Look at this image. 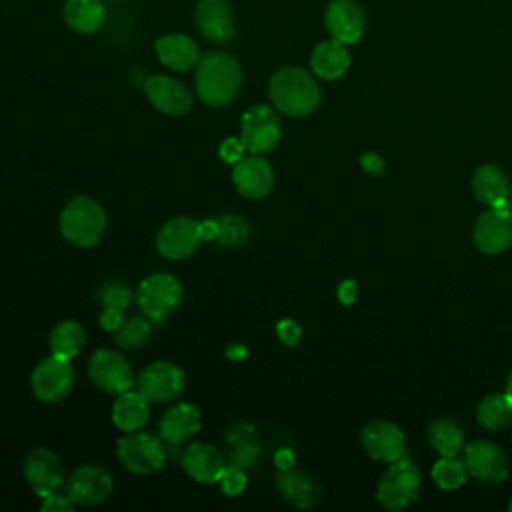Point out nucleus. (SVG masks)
Listing matches in <instances>:
<instances>
[{
  "instance_id": "obj_10",
  "label": "nucleus",
  "mask_w": 512,
  "mask_h": 512,
  "mask_svg": "<svg viewBox=\"0 0 512 512\" xmlns=\"http://www.w3.org/2000/svg\"><path fill=\"white\" fill-rule=\"evenodd\" d=\"M30 386L40 402L56 404L64 400L74 386V370L70 366V360L54 354L44 358L36 364L30 376Z\"/></svg>"
},
{
  "instance_id": "obj_24",
  "label": "nucleus",
  "mask_w": 512,
  "mask_h": 512,
  "mask_svg": "<svg viewBox=\"0 0 512 512\" xmlns=\"http://www.w3.org/2000/svg\"><path fill=\"white\" fill-rule=\"evenodd\" d=\"M226 442V464L248 470L260 458V440L258 432L248 422H238L230 426L224 434Z\"/></svg>"
},
{
  "instance_id": "obj_35",
  "label": "nucleus",
  "mask_w": 512,
  "mask_h": 512,
  "mask_svg": "<svg viewBox=\"0 0 512 512\" xmlns=\"http://www.w3.org/2000/svg\"><path fill=\"white\" fill-rule=\"evenodd\" d=\"M216 222H218L216 242L220 246L232 248V246H238V244L246 242L248 236H250V226H248V222L242 216L224 214V216L216 218Z\"/></svg>"
},
{
  "instance_id": "obj_21",
  "label": "nucleus",
  "mask_w": 512,
  "mask_h": 512,
  "mask_svg": "<svg viewBox=\"0 0 512 512\" xmlns=\"http://www.w3.org/2000/svg\"><path fill=\"white\" fill-rule=\"evenodd\" d=\"M200 428H202V412L188 402H178L170 406L158 422L160 438L170 446L184 444L186 440L196 436Z\"/></svg>"
},
{
  "instance_id": "obj_34",
  "label": "nucleus",
  "mask_w": 512,
  "mask_h": 512,
  "mask_svg": "<svg viewBox=\"0 0 512 512\" xmlns=\"http://www.w3.org/2000/svg\"><path fill=\"white\" fill-rule=\"evenodd\" d=\"M468 478V470L464 460L456 456H440L438 462L432 466V480L442 490H456L464 486Z\"/></svg>"
},
{
  "instance_id": "obj_26",
  "label": "nucleus",
  "mask_w": 512,
  "mask_h": 512,
  "mask_svg": "<svg viewBox=\"0 0 512 512\" xmlns=\"http://www.w3.org/2000/svg\"><path fill=\"white\" fill-rule=\"evenodd\" d=\"M472 194L484 206H496L510 198V180L496 164H484L474 170Z\"/></svg>"
},
{
  "instance_id": "obj_41",
  "label": "nucleus",
  "mask_w": 512,
  "mask_h": 512,
  "mask_svg": "<svg viewBox=\"0 0 512 512\" xmlns=\"http://www.w3.org/2000/svg\"><path fill=\"white\" fill-rule=\"evenodd\" d=\"M360 166L364 168V172H368V174H372V176H376V178H380V176L386 174V162H384V158H382L380 154H376V152H364V154L360 156Z\"/></svg>"
},
{
  "instance_id": "obj_13",
  "label": "nucleus",
  "mask_w": 512,
  "mask_h": 512,
  "mask_svg": "<svg viewBox=\"0 0 512 512\" xmlns=\"http://www.w3.org/2000/svg\"><path fill=\"white\" fill-rule=\"evenodd\" d=\"M200 226L190 216L166 220L156 234V250L166 260L190 258L200 246Z\"/></svg>"
},
{
  "instance_id": "obj_29",
  "label": "nucleus",
  "mask_w": 512,
  "mask_h": 512,
  "mask_svg": "<svg viewBox=\"0 0 512 512\" xmlns=\"http://www.w3.org/2000/svg\"><path fill=\"white\" fill-rule=\"evenodd\" d=\"M64 20L80 34H94L106 20V8L100 0H66Z\"/></svg>"
},
{
  "instance_id": "obj_22",
  "label": "nucleus",
  "mask_w": 512,
  "mask_h": 512,
  "mask_svg": "<svg viewBox=\"0 0 512 512\" xmlns=\"http://www.w3.org/2000/svg\"><path fill=\"white\" fill-rule=\"evenodd\" d=\"M224 454L206 442H196L186 448L182 456V468L184 472L200 484H214L220 480L224 468H226Z\"/></svg>"
},
{
  "instance_id": "obj_30",
  "label": "nucleus",
  "mask_w": 512,
  "mask_h": 512,
  "mask_svg": "<svg viewBox=\"0 0 512 512\" xmlns=\"http://www.w3.org/2000/svg\"><path fill=\"white\" fill-rule=\"evenodd\" d=\"M48 344H50V352L54 356L72 360L84 348L86 332L76 320H64L52 328Z\"/></svg>"
},
{
  "instance_id": "obj_43",
  "label": "nucleus",
  "mask_w": 512,
  "mask_h": 512,
  "mask_svg": "<svg viewBox=\"0 0 512 512\" xmlns=\"http://www.w3.org/2000/svg\"><path fill=\"white\" fill-rule=\"evenodd\" d=\"M338 300L344 306H352L358 300V282L350 280V278L340 282V286H338Z\"/></svg>"
},
{
  "instance_id": "obj_8",
  "label": "nucleus",
  "mask_w": 512,
  "mask_h": 512,
  "mask_svg": "<svg viewBox=\"0 0 512 512\" xmlns=\"http://www.w3.org/2000/svg\"><path fill=\"white\" fill-rule=\"evenodd\" d=\"M282 138L280 118L274 108L266 104L250 106L240 120V140L250 154L272 152Z\"/></svg>"
},
{
  "instance_id": "obj_31",
  "label": "nucleus",
  "mask_w": 512,
  "mask_h": 512,
  "mask_svg": "<svg viewBox=\"0 0 512 512\" xmlns=\"http://www.w3.org/2000/svg\"><path fill=\"white\" fill-rule=\"evenodd\" d=\"M428 442L440 456H458L464 450V430L450 418L434 420L426 430Z\"/></svg>"
},
{
  "instance_id": "obj_47",
  "label": "nucleus",
  "mask_w": 512,
  "mask_h": 512,
  "mask_svg": "<svg viewBox=\"0 0 512 512\" xmlns=\"http://www.w3.org/2000/svg\"><path fill=\"white\" fill-rule=\"evenodd\" d=\"M506 396L510 398V402H512V370H510V374H508V380H506Z\"/></svg>"
},
{
  "instance_id": "obj_7",
  "label": "nucleus",
  "mask_w": 512,
  "mask_h": 512,
  "mask_svg": "<svg viewBox=\"0 0 512 512\" xmlns=\"http://www.w3.org/2000/svg\"><path fill=\"white\" fill-rule=\"evenodd\" d=\"M474 246L488 256L502 254L512 248V200L488 206L474 224Z\"/></svg>"
},
{
  "instance_id": "obj_49",
  "label": "nucleus",
  "mask_w": 512,
  "mask_h": 512,
  "mask_svg": "<svg viewBox=\"0 0 512 512\" xmlns=\"http://www.w3.org/2000/svg\"><path fill=\"white\" fill-rule=\"evenodd\" d=\"M510 200H512V182H510Z\"/></svg>"
},
{
  "instance_id": "obj_37",
  "label": "nucleus",
  "mask_w": 512,
  "mask_h": 512,
  "mask_svg": "<svg viewBox=\"0 0 512 512\" xmlns=\"http://www.w3.org/2000/svg\"><path fill=\"white\" fill-rule=\"evenodd\" d=\"M220 486H222V490H224V494H228V496H236V494H240V492H244V488H246V484H248V478H246V470H242V468H236V466H226L224 468V472H222V476H220Z\"/></svg>"
},
{
  "instance_id": "obj_20",
  "label": "nucleus",
  "mask_w": 512,
  "mask_h": 512,
  "mask_svg": "<svg viewBox=\"0 0 512 512\" xmlns=\"http://www.w3.org/2000/svg\"><path fill=\"white\" fill-rule=\"evenodd\" d=\"M198 32L216 44H224L234 36V14L228 0H198L196 4Z\"/></svg>"
},
{
  "instance_id": "obj_17",
  "label": "nucleus",
  "mask_w": 512,
  "mask_h": 512,
  "mask_svg": "<svg viewBox=\"0 0 512 512\" xmlns=\"http://www.w3.org/2000/svg\"><path fill=\"white\" fill-rule=\"evenodd\" d=\"M144 92L150 104L166 116H184L192 108L190 90L172 76H166V74L148 76L144 82Z\"/></svg>"
},
{
  "instance_id": "obj_3",
  "label": "nucleus",
  "mask_w": 512,
  "mask_h": 512,
  "mask_svg": "<svg viewBox=\"0 0 512 512\" xmlns=\"http://www.w3.org/2000/svg\"><path fill=\"white\" fill-rule=\"evenodd\" d=\"M106 230V212L90 196L72 198L60 214L62 236L80 248L94 246Z\"/></svg>"
},
{
  "instance_id": "obj_45",
  "label": "nucleus",
  "mask_w": 512,
  "mask_h": 512,
  "mask_svg": "<svg viewBox=\"0 0 512 512\" xmlns=\"http://www.w3.org/2000/svg\"><path fill=\"white\" fill-rule=\"evenodd\" d=\"M200 226V238L202 240H216L218 236V222L216 220H202L198 222Z\"/></svg>"
},
{
  "instance_id": "obj_25",
  "label": "nucleus",
  "mask_w": 512,
  "mask_h": 512,
  "mask_svg": "<svg viewBox=\"0 0 512 512\" xmlns=\"http://www.w3.org/2000/svg\"><path fill=\"white\" fill-rule=\"evenodd\" d=\"M156 56L158 60L176 72H186L196 68L200 60V50L196 42L186 34H166L156 40Z\"/></svg>"
},
{
  "instance_id": "obj_16",
  "label": "nucleus",
  "mask_w": 512,
  "mask_h": 512,
  "mask_svg": "<svg viewBox=\"0 0 512 512\" xmlns=\"http://www.w3.org/2000/svg\"><path fill=\"white\" fill-rule=\"evenodd\" d=\"M360 444L372 460L384 464L398 460L406 452L404 432L390 420H370L360 430Z\"/></svg>"
},
{
  "instance_id": "obj_48",
  "label": "nucleus",
  "mask_w": 512,
  "mask_h": 512,
  "mask_svg": "<svg viewBox=\"0 0 512 512\" xmlns=\"http://www.w3.org/2000/svg\"><path fill=\"white\" fill-rule=\"evenodd\" d=\"M508 510H510V512H512V500H510V504H508Z\"/></svg>"
},
{
  "instance_id": "obj_11",
  "label": "nucleus",
  "mask_w": 512,
  "mask_h": 512,
  "mask_svg": "<svg viewBox=\"0 0 512 512\" xmlns=\"http://www.w3.org/2000/svg\"><path fill=\"white\" fill-rule=\"evenodd\" d=\"M88 376L90 380L108 394H122L132 390L134 372L130 362L116 350H96L88 360Z\"/></svg>"
},
{
  "instance_id": "obj_42",
  "label": "nucleus",
  "mask_w": 512,
  "mask_h": 512,
  "mask_svg": "<svg viewBox=\"0 0 512 512\" xmlns=\"http://www.w3.org/2000/svg\"><path fill=\"white\" fill-rule=\"evenodd\" d=\"M122 322H124V312H122V310H116V308H102L100 326H102L106 332H114Z\"/></svg>"
},
{
  "instance_id": "obj_18",
  "label": "nucleus",
  "mask_w": 512,
  "mask_h": 512,
  "mask_svg": "<svg viewBox=\"0 0 512 512\" xmlns=\"http://www.w3.org/2000/svg\"><path fill=\"white\" fill-rule=\"evenodd\" d=\"M232 182L244 198L260 200L274 188V170L264 156L250 154L234 164Z\"/></svg>"
},
{
  "instance_id": "obj_9",
  "label": "nucleus",
  "mask_w": 512,
  "mask_h": 512,
  "mask_svg": "<svg viewBox=\"0 0 512 512\" xmlns=\"http://www.w3.org/2000/svg\"><path fill=\"white\" fill-rule=\"evenodd\" d=\"M184 388H186V376L182 368L166 360L148 364L136 378V390L148 402H156V404L178 400Z\"/></svg>"
},
{
  "instance_id": "obj_4",
  "label": "nucleus",
  "mask_w": 512,
  "mask_h": 512,
  "mask_svg": "<svg viewBox=\"0 0 512 512\" xmlns=\"http://www.w3.org/2000/svg\"><path fill=\"white\" fill-rule=\"evenodd\" d=\"M420 494V472L412 458L402 454L390 462L386 472L380 476L376 498L386 510H404L416 502Z\"/></svg>"
},
{
  "instance_id": "obj_19",
  "label": "nucleus",
  "mask_w": 512,
  "mask_h": 512,
  "mask_svg": "<svg viewBox=\"0 0 512 512\" xmlns=\"http://www.w3.org/2000/svg\"><path fill=\"white\" fill-rule=\"evenodd\" d=\"M330 36L342 44H356L364 34V10L356 0H332L324 16Z\"/></svg>"
},
{
  "instance_id": "obj_6",
  "label": "nucleus",
  "mask_w": 512,
  "mask_h": 512,
  "mask_svg": "<svg viewBox=\"0 0 512 512\" xmlns=\"http://www.w3.org/2000/svg\"><path fill=\"white\" fill-rule=\"evenodd\" d=\"M182 296V282L166 272L144 278L136 290V302L142 314L154 322H160L166 316H170L182 302Z\"/></svg>"
},
{
  "instance_id": "obj_15",
  "label": "nucleus",
  "mask_w": 512,
  "mask_h": 512,
  "mask_svg": "<svg viewBox=\"0 0 512 512\" xmlns=\"http://www.w3.org/2000/svg\"><path fill=\"white\" fill-rule=\"evenodd\" d=\"M22 472L28 486L40 498H46L48 494L56 492L66 482V472L60 456L48 448H34L32 452H28L24 458Z\"/></svg>"
},
{
  "instance_id": "obj_36",
  "label": "nucleus",
  "mask_w": 512,
  "mask_h": 512,
  "mask_svg": "<svg viewBox=\"0 0 512 512\" xmlns=\"http://www.w3.org/2000/svg\"><path fill=\"white\" fill-rule=\"evenodd\" d=\"M132 298H134L132 290L122 282H110V284L102 286L98 292V302L102 308H116L122 312H126L130 308Z\"/></svg>"
},
{
  "instance_id": "obj_38",
  "label": "nucleus",
  "mask_w": 512,
  "mask_h": 512,
  "mask_svg": "<svg viewBox=\"0 0 512 512\" xmlns=\"http://www.w3.org/2000/svg\"><path fill=\"white\" fill-rule=\"evenodd\" d=\"M218 154H220V158H222L226 164H236V162H240V160L244 158L246 148H244V144H242L240 138L228 136V138L222 140V144H220V148H218Z\"/></svg>"
},
{
  "instance_id": "obj_2",
  "label": "nucleus",
  "mask_w": 512,
  "mask_h": 512,
  "mask_svg": "<svg viewBox=\"0 0 512 512\" xmlns=\"http://www.w3.org/2000/svg\"><path fill=\"white\" fill-rule=\"evenodd\" d=\"M268 96L278 112L302 118L318 108L320 86L308 70L286 66L272 74L268 82Z\"/></svg>"
},
{
  "instance_id": "obj_27",
  "label": "nucleus",
  "mask_w": 512,
  "mask_h": 512,
  "mask_svg": "<svg viewBox=\"0 0 512 512\" xmlns=\"http://www.w3.org/2000/svg\"><path fill=\"white\" fill-rule=\"evenodd\" d=\"M312 72L322 80H338L350 68V54L346 44L338 40H324L320 42L310 56Z\"/></svg>"
},
{
  "instance_id": "obj_28",
  "label": "nucleus",
  "mask_w": 512,
  "mask_h": 512,
  "mask_svg": "<svg viewBox=\"0 0 512 512\" xmlns=\"http://www.w3.org/2000/svg\"><path fill=\"white\" fill-rule=\"evenodd\" d=\"M148 400L138 390H126L118 394L112 406V422L122 432H136L140 430L150 416Z\"/></svg>"
},
{
  "instance_id": "obj_12",
  "label": "nucleus",
  "mask_w": 512,
  "mask_h": 512,
  "mask_svg": "<svg viewBox=\"0 0 512 512\" xmlns=\"http://www.w3.org/2000/svg\"><path fill=\"white\" fill-rule=\"evenodd\" d=\"M464 466L472 478L482 484H500L510 474V462L498 444L474 440L464 446Z\"/></svg>"
},
{
  "instance_id": "obj_44",
  "label": "nucleus",
  "mask_w": 512,
  "mask_h": 512,
  "mask_svg": "<svg viewBox=\"0 0 512 512\" xmlns=\"http://www.w3.org/2000/svg\"><path fill=\"white\" fill-rule=\"evenodd\" d=\"M274 462H276L278 470H288V468L294 466L296 458H294V452L290 448H280L276 452V456H274Z\"/></svg>"
},
{
  "instance_id": "obj_46",
  "label": "nucleus",
  "mask_w": 512,
  "mask_h": 512,
  "mask_svg": "<svg viewBox=\"0 0 512 512\" xmlns=\"http://www.w3.org/2000/svg\"><path fill=\"white\" fill-rule=\"evenodd\" d=\"M226 356L230 360H244L248 356V348L242 344H230L226 346Z\"/></svg>"
},
{
  "instance_id": "obj_1",
  "label": "nucleus",
  "mask_w": 512,
  "mask_h": 512,
  "mask_svg": "<svg viewBox=\"0 0 512 512\" xmlns=\"http://www.w3.org/2000/svg\"><path fill=\"white\" fill-rule=\"evenodd\" d=\"M242 70L234 56L208 52L196 64V92L212 108L228 106L240 92Z\"/></svg>"
},
{
  "instance_id": "obj_23",
  "label": "nucleus",
  "mask_w": 512,
  "mask_h": 512,
  "mask_svg": "<svg viewBox=\"0 0 512 512\" xmlns=\"http://www.w3.org/2000/svg\"><path fill=\"white\" fill-rule=\"evenodd\" d=\"M276 490L286 502H290L292 506L302 508V510L314 508L322 498L320 484L310 474H306L304 470H298L294 466L278 472Z\"/></svg>"
},
{
  "instance_id": "obj_33",
  "label": "nucleus",
  "mask_w": 512,
  "mask_h": 512,
  "mask_svg": "<svg viewBox=\"0 0 512 512\" xmlns=\"http://www.w3.org/2000/svg\"><path fill=\"white\" fill-rule=\"evenodd\" d=\"M112 336H114V342L124 350L140 348L152 336L150 318L148 316H130L112 332Z\"/></svg>"
},
{
  "instance_id": "obj_14",
  "label": "nucleus",
  "mask_w": 512,
  "mask_h": 512,
  "mask_svg": "<svg viewBox=\"0 0 512 512\" xmlns=\"http://www.w3.org/2000/svg\"><path fill=\"white\" fill-rule=\"evenodd\" d=\"M64 488L74 504L96 506L112 494V476L98 464H82L72 470Z\"/></svg>"
},
{
  "instance_id": "obj_32",
  "label": "nucleus",
  "mask_w": 512,
  "mask_h": 512,
  "mask_svg": "<svg viewBox=\"0 0 512 512\" xmlns=\"http://www.w3.org/2000/svg\"><path fill=\"white\" fill-rule=\"evenodd\" d=\"M476 420L486 430H502L512 422V402L506 392H492L484 396L476 408Z\"/></svg>"
},
{
  "instance_id": "obj_39",
  "label": "nucleus",
  "mask_w": 512,
  "mask_h": 512,
  "mask_svg": "<svg viewBox=\"0 0 512 512\" xmlns=\"http://www.w3.org/2000/svg\"><path fill=\"white\" fill-rule=\"evenodd\" d=\"M276 332H278V338L286 344V346H296L300 340H302V328L296 320L292 318H284L276 324Z\"/></svg>"
},
{
  "instance_id": "obj_5",
  "label": "nucleus",
  "mask_w": 512,
  "mask_h": 512,
  "mask_svg": "<svg viewBox=\"0 0 512 512\" xmlns=\"http://www.w3.org/2000/svg\"><path fill=\"white\" fill-rule=\"evenodd\" d=\"M116 456L120 464L140 476L156 474L166 466V442L148 432H126L116 444Z\"/></svg>"
},
{
  "instance_id": "obj_40",
  "label": "nucleus",
  "mask_w": 512,
  "mask_h": 512,
  "mask_svg": "<svg viewBox=\"0 0 512 512\" xmlns=\"http://www.w3.org/2000/svg\"><path fill=\"white\" fill-rule=\"evenodd\" d=\"M74 506L76 504L68 498V494H58V490L48 494L44 498V502H42V510L44 512H72Z\"/></svg>"
}]
</instances>
